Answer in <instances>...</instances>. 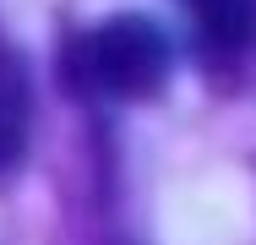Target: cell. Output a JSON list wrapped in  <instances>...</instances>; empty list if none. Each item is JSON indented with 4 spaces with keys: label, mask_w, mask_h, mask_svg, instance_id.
Here are the masks:
<instances>
[{
    "label": "cell",
    "mask_w": 256,
    "mask_h": 245,
    "mask_svg": "<svg viewBox=\"0 0 256 245\" xmlns=\"http://www.w3.org/2000/svg\"><path fill=\"white\" fill-rule=\"evenodd\" d=\"M196 16V38H202L207 60L229 66L240 60L246 44L256 38V0H180Z\"/></svg>",
    "instance_id": "3"
},
{
    "label": "cell",
    "mask_w": 256,
    "mask_h": 245,
    "mask_svg": "<svg viewBox=\"0 0 256 245\" xmlns=\"http://www.w3.org/2000/svg\"><path fill=\"white\" fill-rule=\"evenodd\" d=\"M28 131H33V88H28L22 54L0 33V174H11L22 164Z\"/></svg>",
    "instance_id": "2"
},
{
    "label": "cell",
    "mask_w": 256,
    "mask_h": 245,
    "mask_svg": "<svg viewBox=\"0 0 256 245\" xmlns=\"http://www.w3.org/2000/svg\"><path fill=\"white\" fill-rule=\"evenodd\" d=\"M66 71L88 98H148L169 76V38L148 16H109L66 49Z\"/></svg>",
    "instance_id": "1"
}]
</instances>
